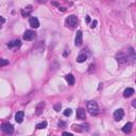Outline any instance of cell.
Here are the masks:
<instances>
[{
  "label": "cell",
  "instance_id": "2",
  "mask_svg": "<svg viewBox=\"0 0 136 136\" xmlns=\"http://www.w3.org/2000/svg\"><path fill=\"white\" fill-rule=\"evenodd\" d=\"M1 130L6 135H11L13 132H14V128H13V125L10 123V122L3 123L2 126H1Z\"/></svg>",
  "mask_w": 136,
  "mask_h": 136
},
{
  "label": "cell",
  "instance_id": "5",
  "mask_svg": "<svg viewBox=\"0 0 136 136\" xmlns=\"http://www.w3.org/2000/svg\"><path fill=\"white\" fill-rule=\"evenodd\" d=\"M115 57L119 64H124V63L128 62V56H126V53L124 52H118Z\"/></svg>",
  "mask_w": 136,
  "mask_h": 136
},
{
  "label": "cell",
  "instance_id": "23",
  "mask_svg": "<svg viewBox=\"0 0 136 136\" xmlns=\"http://www.w3.org/2000/svg\"><path fill=\"white\" fill-rule=\"evenodd\" d=\"M71 113H72V111L70 110V108H66V110L64 111V116H66V117L70 116V115H71Z\"/></svg>",
  "mask_w": 136,
  "mask_h": 136
},
{
  "label": "cell",
  "instance_id": "16",
  "mask_svg": "<svg viewBox=\"0 0 136 136\" xmlns=\"http://www.w3.org/2000/svg\"><path fill=\"white\" fill-rule=\"evenodd\" d=\"M133 94H134V89H133V88H131V87H129V88L124 89V92H123V97H124V98H129V97L132 96Z\"/></svg>",
  "mask_w": 136,
  "mask_h": 136
},
{
  "label": "cell",
  "instance_id": "20",
  "mask_svg": "<svg viewBox=\"0 0 136 136\" xmlns=\"http://www.w3.org/2000/svg\"><path fill=\"white\" fill-rule=\"evenodd\" d=\"M47 126V122L46 121H43V122H40V123H37L36 124V129H38V130H43L45 129Z\"/></svg>",
  "mask_w": 136,
  "mask_h": 136
},
{
  "label": "cell",
  "instance_id": "15",
  "mask_svg": "<svg viewBox=\"0 0 136 136\" xmlns=\"http://www.w3.org/2000/svg\"><path fill=\"white\" fill-rule=\"evenodd\" d=\"M132 123L131 122H128L126 124H124V126L122 128V131H123V133H125V134H129V133H131V131H132Z\"/></svg>",
  "mask_w": 136,
  "mask_h": 136
},
{
  "label": "cell",
  "instance_id": "32",
  "mask_svg": "<svg viewBox=\"0 0 136 136\" xmlns=\"http://www.w3.org/2000/svg\"><path fill=\"white\" fill-rule=\"evenodd\" d=\"M39 1H40V2H46L47 0H39Z\"/></svg>",
  "mask_w": 136,
  "mask_h": 136
},
{
  "label": "cell",
  "instance_id": "13",
  "mask_svg": "<svg viewBox=\"0 0 136 136\" xmlns=\"http://www.w3.org/2000/svg\"><path fill=\"white\" fill-rule=\"evenodd\" d=\"M24 116H25V113L24 112H17L16 115H15V120L16 122H18V123H21L22 120H24Z\"/></svg>",
  "mask_w": 136,
  "mask_h": 136
},
{
  "label": "cell",
  "instance_id": "25",
  "mask_svg": "<svg viewBox=\"0 0 136 136\" xmlns=\"http://www.w3.org/2000/svg\"><path fill=\"white\" fill-rule=\"evenodd\" d=\"M132 105H133V107H135V108H136V99H134V100H133Z\"/></svg>",
  "mask_w": 136,
  "mask_h": 136
},
{
  "label": "cell",
  "instance_id": "28",
  "mask_svg": "<svg viewBox=\"0 0 136 136\" xmlns=\"http://www.w3.org/2000/svg\"><path fill=\"white\" fill-rule=\"evenodd\" d=\"M63 135H68V136H72L71 133H68V132H63Z\"/></svg>",
  "mask_w": 136,
  "mask_h": 136
},
{
  "label": "cell",
  "instance_id": "30",
  "mask_svg": "<svg viewBox=\"0 0 136 136\" xmlns=\"http://www.w3.org/2000/svg\"><path fill=\"white\" fill-rule=\"evenodd\" d=\"M58 9H60V8H58ZM60 10H61L62 12H65V9H64V8H61V9H60Z\"/></svg>",
  "mask_w": 136,
  "mask_h": 136
},
{
  "label": "cell",
  "instance_id": "1",
  "mask_svg": "<svg viewBox=\"0 0 136 136\" xmlns=\"http://www.w3.org/2000/svg\"><path fill=\"white\" fill-rule=\"evenodd\" d=\"M86 107H87V111L92 116H96L99 114V106L96 101H88L86 104Z\"/></svg>",
  "mask_w": 136,
  "mask_h": 136
},
{
  "label": "cell",
  "instance_id": "3",
  "mask_svg": "<svg viewBox=\"0 0 136 136\" xmlns=\"http://www.w3.org/2000/svg\"><path fill=\"white\" fill-rule=\"evenodd\" d=\"M126 56H128V62L129 63H134L136 62V53L134 51V49L133 48H128V51H126Z\"/></svg>",
  "mask_w": 136,
  "mask_h": 136
},
{
  "label": "cell",
  "instance_id": "22",
  "mask_svg": "<svg viewBox=\"0 0 136 136\" xmlns=\"http://www.w3.org/2000/svg\"><path fill=\"white\" fill-rule=\"evenodd\" d=\"M53 108H54V111H56V112H58L62 108V104L61 103H56V104H54V106H53Z\"/></svg>",
  "mask_w": 136,
  "mask_h": 136
},
{
  "label": "cell",
  "instance_id": "9",
  "mask_svg": "<svg viewBox=\"0 0 136 136\" xmlns=\"http://www.w3.org/2000/svg\"><path fill=\"white\" fill-rule=\"evenodd\" d=\"M124 116V112L122 108H118V110H116L115 113H114V119L116 121H120L122 120V118H123Z\"/></svg>",
  "mask_w": 136,
  "mask_h": 136
},
{
  "label": "cell",
  "instance_id": "24",
  "mask_svg": "<svg viewBox=\"0 0 136 136\" xmlns=\"http://www.w3.org/2000/svg\"><path fill=\"white\" fill-rule=\"evenodd\" d=\"M97 24H98V21L97 20H94L93 22H92V26H90V27H92V28L94 29V28H96V26H97Z\"/></svg>",
  "mask_w": 136,
  "mask_h": 136
},
{
  "label": "cell",
  "instance_id": "31",
  "mask_svg": "<svg viewBox=\"0 0 136 136\" xmlns=\"http://www.w3.org/2000/svg\"><path fill=\"white\" fill-rule=\"evenodd\" d=\"M1 24H4V18L1 17Z\"/></svg>",
  "mask_w": 136,
  "mask_h": 136
},
{
  "label": "cell",
  "instance_id": "26",
  "mask_svg": "<svg viewBox=\"0 0 136 136\" xmlns=\"http://www.w3.org/2000/svg\"><path fill=\"white\" fill-rule=\"evenodd\" d=\"M64 125H65V123H64L63 121H60V122H58V126H64Z\"/></svg>",
  "mask_w": 136,
  "mask_h": 136
},
{
  "label": "cell",
  "instance_id": "10",
  "mask_svg": "<svg viewBox=\"0 0 136 136\" xmlns=\"http://www.w3.org/2000/svg\"><path fill=\"white\" fill-rule=\"evenodd\" d=\"M85 116H86V114H85V110L84 108H78L77 110V118L78 119H80V120H84L85 119Z\"/></svg>",
  "mask_w": 136,
  "mask_h": 136
},
{
  "label": "cell",
  "instance_id": "14",
  "mask_svg": "<svg viewBox=\"0 0 136 136\" xmlns=\"http://www.w3.org/2000/svg\"><path fill=\"white\" fill-rule=\"evenodd\" d=\"M31 11H32V7H31V6L27 7L26 10H25V9H22V10H21V15H22V17H28V16L30 15Z\"/></svg>",
  "mask_w": 136,
  "mask_h": 136
},
{
  "label": "cell",
  "instance_id": "21",
  "mask_svg": "<svg viewBox=\"0 0 136 136\" xmlns=\"http://www.w3.org/2000/svg\"><path fill=\"white\" fill-rule=\"evenodd\" d=\"M6 65H9V61L4 60V58H1V60H0V66L3 67V66H6Z\"/></svg>",
  "mask_w": 136,
  "mask_h": 136
},
{
  "label": "cell",
  "instance_id": "6",
  "mask_svg": "<svg viewBox=\"0 0 136 136\" xmlns=\"http://www.w3.org/2000/svg\"><path fill=\"white\" fill-rule=\"evenodd\" d=\"M36 37V33L32 30H27L24 33V39L25 40H33Z\"/></svg>",
  "mask_w": 136,
  "mask_h": 136
},
{
  "label": "cell",
  "instance_id": "17",
  "mask_svg": "<svg viewBox=\"0 0 136 136\" xmlns=\"http://www.w3.org/2000/svg\"><path fill=\"white\" fill-rule=\"evenodd\" d=\"M65 79H66V81H67V82H68V84H69V85H74L75 84V77L74 76H72L71 74H69V75H67L66 77H65Z\"/></svg>",
  "mask_w": 136,
  "mask_h": 136
},
{
  "label": "cell",
  "instance_id": "19",
  "mask_svg": "<svg viewBox=\"0 0 136 136\" xmlns=\"http://www.w3.org/2000/svg\"><path fill=\"white\" fill-rule=\"evenodd\" d=\"M44 107H45V103H44V102H39V103L37 104V106H36V114L39 115L40 113L43 112Z\"/></svg>",
  "mask_w": 136,
  "mask_h": 136
},
{
  "label": "cell",
  "instance_id": "18",
  "mask_svg": "<svg viewBox=\"0 0 136 136\" xmlns=\"http://www.w3.org/2000/svg\"><path fill=\"white\" fill-rule=\"evenodd\" d=\"M86 58H87V55L85 54V52H82L81 54H79V56L77 57V62L78 63H83L86 61Z\"/></svg>",
  "mask_w": 136,
  "mask_h": 136
},
{
  "label": "cell",
  "instance_id": "12",
  "mask_svg": "<svg viewBox=\"0 0 136 136\" xmlns=\"http://www.w3.org/2000/svg\"><path fill=\"white\" fill-rule=\"evenodd\" d=\"M21 46V43L19 39H15V40H12L11 43L8 44V47L9 48H19Z\"/></svg>",
  "mask_w": 136,
  "mask_h": 136
},
{
  "label": "cell",
  "instance_id": "29",
  "mask_svg": "<svg viewBox=\"0 0 136 136\" xmlns=\"http://www.w3.org/2000/svg\"><path fill=\"white\" fill-rule=\"evenodd\" d=\"M90 21V17L89 16H86V22H89Z\"/></svg>",
  "mask_w": 136,
  "mask_h": 136
},
{
  "label": "cell",
  "instance_id": "8",
  "mask_svg": "<svg viewBox=\"0 0 136 136\" xmlns=\"http://www.w3.org/2000/svg\"><path fill=\"white\" fill-rule=\"evenodd\" d=\"M87 124H74L72 125V130L76 131V132H85V131H88V128H87Z\"/></svg>",
  "mask_w": 136,
  "mask_h": 136
},
{
  "label": "cell",
  "instance_id": "11",
  "mask_svg": "<svg viewBox=\"0 0 136 136\" xmlns=\"http://www.w3.org/2000/svg\"><path fill=\"white\" fill-rule=\"evenodd\" d=\"M29 22H30V26L32 27V28H34V29L39 27V21H38V19L36 17H30Z\"/></svg>",
  "mask_w": 136,
  "mask_h": 136
},
{
  "label": "cell",
  "instance_id": "4",
  "mask_svg": "<svg viewBox=\"0 0 136 136\" xmlns=\"http://www.w3.org/2000/svg\"><path fill=\"white\" fill-rule=\"evenodd\" d=\"M78 24V19H77V17L75 15H70L67 17L66 19V25L67 27H70V28H75Z\"/></svg>",
  "mask_w": 136,
  "mask_h": 136
},
{
  "label": "cell",
  "instance_id": "7",
  "mask_svg": "<svg viewBox=\"0 0 136 136\" xmlns=\"http://www.w3.org/2000/svg\"><path fill=\"white\" fill-rule=\"evenodd\" d=\"M83 43V34H82V31H78L76 34V37H75V45L77 47H80Z\"/></svg>",
  "mask_w": 136,
  "mask_h": 136
},
{
  "label": "cell",
  "instance_id": "27",
  "mask_svg": "<svg viewBox=\"0 0 136 136\" xmlns=\"http://www.w3.org/2000/svg\"><path fill=\"white\" fill-rule=\"evenodd\" d=\"M67 54H69V50H65V52H64V54H63V55L66 57V56H67Z\"/></svg>",
  "mask_w": 136,
  "mask_h": 136
}]
</instances>
